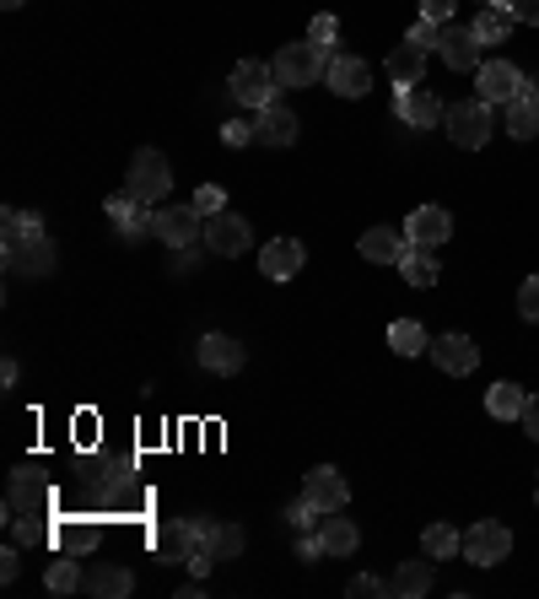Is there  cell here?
Instances as JSON below:
<instances>
[{"mask_svg":"<svg viewBox=\"0 0 539 599\" xmlns=\"http://www.w3.org/2000/svg\"><path fill=\"white\" fill-rule=\"evenodd\" d=\"M324 82H329L335 98H367V92H373V65L356 60V54H329Z\"/></svg>","mask_w":539,"mask_h":599,"instance_id":"10","label":"cell"},{"mask_svg":"<svg viewBox=\"0 0 539 599\" xmlns=\"http://www.w3.org/2000/svg\"><path fill=\"white\" fill-rule=\"evenodd\" d=\"M389 82L394 87H421L426 82V49H415V43H400L394 54H389Z\"/></svg>","mask_w":539,"mask_h":599,"instance_id":"25","label":"cell"},{"mask_svg":"<svg viewBox=\"0 0 539 599\" xmlns=\"http://www.w3.org/2000/svg\"><path fill=\"white\" fill-rule=\"evenodd\" d=\"M404 249H410V238L394 233V227H373V233H362V244H356V254L373 260V265H400Z\"/></svg>","mask_w":539,"mask_h":599,"instance_id":"22","label":"cell"},{"mask_svg":"<svg viewBox=\"0 0 539 599\" xmlns=\"http://www.w3.org/2000/svg\"><path fill=\"white\" fill-rule=\"evenodd\" d=\"M384 589H389V584H378V578H373V573H362V578H351V584H346V595H351V599L384 595Z\"/></svg>","mask_w":539,"mask_h":599,"instance_id":"44","label":"cell"},{"mask_svg":"<svg viewBox=\"0 0 539 599\" xmlns=\"http://www.w3.org/2000/svg\"><path fill=\"white\" fill-rule=\"evenodd\" d=\"M421 551H426L431 562H448V557H464V535H459L453 524H426V535H421Z\"/></svg>","mask_w":539,"mask_h":599,"instance_id":"30","label":"cell"},{"mask_svg":"<svg viewBox=\"0 0 539 599\" xmlns=\"http://www.w3.org/2000/svg\"><path fill=\"white\" fill-rule=\"evenodd\" d=\"M335 33H340V22H335V16H329V11H318V16H313V22H308V43H318V49H324V54H329V49H335Z\"/></svg>","mask_w":539,"mask_h":599,"instance_id":"39","label":"cell"},{"mask_svg":"<svg viewBox=\"0 0 539 599\" xmlns=\"http://www.w3.org/2000/svg\"><path fill=\"white\" fill-rule=\"evenodd\" d=\"M227 92L243 103V109H265V103H275V92H280V82H275V71H270L265 60H238L233 65V76H227Z\"/></svg>","mask_w":539,"mask_h":599,"instance_id":"3","label":"cell"},{"mask_svg":"<svg viewBox=\"0 0 539 599\" xmlns=\"http://www.w3.org/2000/svg\"><path fill=\"white\" fill-rule=\"evenodd\" d=\"M125 189H130L140 205H162V195L173 189V167H167V157L156 147H140L130 157V178H125Z\"/></svg>","mask_w":539,"mask_h":599,"instance_id":"2","label":"cell"},{"mask_svg":"<svg viewBox=\"0 0 539 599\" xmlns=\"http://www.w3.org/2000/svg\"><path fill=\"white\" fill-rule=\"evenodd\" d=\"M11 535H16V546H49V524H43V513H22V519H11Z\"/></svg>","mask_w":539,"mask_h":599,"instance_id":"37","label":"cell"},{"mask_svg":"<svg viewBox=\"0 0 539 599\" xmlns=\"http://www.w3.org/2000/svg\"><path fill=\"white\" fill-rule=\"evenodd\" d=\"M103 546V529L92 524V519H71V524H60V551H71V557H92Z\"/></svg>","mask_w":539,"mask_h":599,"instance_id":"29","label":"cell"},{"mask_svg":"<svg viewBox=\"0 0 539 599\" xmlns=\"http://www.w3.org/2000/svg\"><path fill=\"white\" fill-rule=\"evenodd\" d=\"M324 557H329L324 535H313V529H297V562H324Z\"/></svg>","mask_w":539,"mask_h":599,"instance_id":"41","label":"cell"},{"mask_svg":"<svg viewBox=\"0 0 539 599\" xmlns=\"http://www.w3.org/2000/svg\"><path fill=\"white\" fill-rule=\"evenodd\" d=\"M222 141L227 147H249L254 141V125H222Z\"/></svg>","mask_w":539,"mask_h":599,"instance_id":"47","label":"cell"},{"mask_svg":"<svg viewBox=\"0 0 539 599\" xmlns=\"http://www.w3.org/2000/svg\"><path fill=\"white\" fill-rule=\"evenodd\" d=\"M389 346H394L400 357H421V351H431V335H426L415 319H394V324H389Z\"/></svg>","mask_w":539,"mask_h":599,"instance_id":"35","label":"cell"},{"mask_svg":"<svg viewBox=\"0 0 539 599\" xmlns=\"http://www.w3.org/2000/svg\"><path fill=\"white\" fill-rule=\"evenodd\" d=\"M16 378H22V367H16V357H5V362H0V384L16 389Z\"/></svg>","mask_w":539,"mask_h":599,"instance_id":"50","label":"cell"},{"mask_svg":"<svg viewBox=\"0 0 539 599\" xmlns=\"http://www.w3.org/2000/svg\"><path fill=\"white\" fill-rule=\"evenodd\" d=\"M189 205H195L200 216H216V211H227V189H216V184H200Z\"/></svg>","mask_w":539,"mask_h":599,"instance_id":"40","label":"cell"},{"mask_svg":"<svg viewBox=\"0 0 539 599\" xmlns=\"http://www.w3.org/2000/svg\"><path fill=\"white\" fill-rule=\"evenodd\" d=\"M200 551L216 557V562H233V557H243V529H238V524H211V519H200Z\"/></svg>","mask_w":539,"mask_h":599,"instance_id":"23","label":"cell"},{"mask_svg":"<svg viewBox=\"0 0 539 599\" xmlns=\"http://www.w3.org/2000/svg\"><path fill=\"white\" fill-rule=\"evenodd\" d=\"M254 141H260V147H291V141H297V114H291L286 103H265V109L254 114Z\"/></svg>","mask_w":539,"mask_h":599,"instance_id":"20","label":"cell"},{"mask_svg":"<svg viewBox=\"0 0 539 599\" xmlns=\"http://www.w3.org/2000/svg\"><path fill=\"white\" fill-rule=\"evenodd\" d=\"M442 125H448V141H453V147H464V151H480L486 141H491V130H497V125H491V103H480V98L453 103Z\"/></svg>","mask_w":539,"mask_h":599,"instance_id":"4","label":"cell"},{"mask_svg":"<svg viewBox=\"0 0 539 599\" xmlns=\"http://www.w3.org/2000/svg\"><path fill=\"white\" fill-rule=\"evenodd\" d=\"M87 589H92V595H103V599H125L135 589V578H130V567L103 562V567H92V573H87Z\"/></svg>","mask_w":539,"mask_h":599,"instance_id":"31","label":"cell"},{"mask_svg":"<svg viewBox=\"0 0 539 599\" xmlns=\"http://www.w3.org/2000/svg\"><path fill=\"white\" fill-rule=\"evenodd\" d=\"M507 551H513V529H507V524L480 519V524L464 529V562H475V567H497V562H507Z\"/></svg>","mask_w":539,"mask_h":599,"instance_id":"5","label":"cell"},{"mask_svg":"<svg viewBox=\"0 0 539 599\" xmlns=\"http://www.w3.org/2000/svg\"><path fill=\"white\" fill-rule=\"evenodd\" d=\"M43 589H49V595H76V589H87V573L76 567V557H71V551H65L60 562H49Z\"/></svg>","mask_w":539,"mask_h":599,"instance_id":"32","label":"cell"},{"mask_svg":"<svg viewBox=\"0 0 539 599\" xmlns=\"http://www.w3.org/2000/svg\"><path fill=\"white\" fill-rule=\"evenodd\" d=\"M431 362H437L442 373L464 378V373L480 367V346H475L469 335H442V340H431Z\"/></svg>","mask_w":539,"mask_h":599,"instance_id":"17","label":"cell"},{"mask_svg":"<svg viewBox=\"0 0 539 599\" xmlns=\"http://www.w3.org/2000/svg\"><path fill=\"white\" fill-rule=\"evenodd\" d=\"M151 546H156L162 562H189V557L200 551V519H173V524H162V529L151 535Z\"/></svg>","mask_w":539,"mask_h":599,"instance_id":"15","label":"cell"},{"mask_svg":"<svg viewBox=\"0 0 539 599\" xmlns=\"http://www.w3.org/2000/svg\"><path fill=\"white\" fill-rule=\"evenodd\" d=\"M469 27H475L480 49H491V43H507V33H513V11H507V5H480Z\"/></svg>","mask_w":539,"mask_h":599,"instance_id":"26","label":"cell"},{"mask_svg":"<svg viewBox=\"0 0 539 599\" xmlns=\"http://www.w3.org/2000/svg\"><path fill=\"white\" fill-rule=\"evenodd\" d=\"M442 60H448V71H480V38H475V27L469 22H442Z\"/></svg>","mask_w":539,"mask_h":599,"instance_id":"14","label":"cell"},{"mask_svg":"<svg viewBox=\"0 0 539 599\" xmlns=\"http://www.w3.org/2000/svg\"><path fill=\"white\" fill-rule=\"evenodd\" d=\"M400 276L410 287H437V276H442V265L431 260V249H421V244H410L400 254Z\"/></svg>","mask_w":539,"mask_h":599,"instance_id":"27","label":"cell"},{"mask_svg":"<svg viewBox=\"0 0 539 599\" xmlns=\"http://www.w3.org/2000/svg\"><path fill=\"white\" fill-rule=\"evenodd\" d=\"M524 405H529V395H524L518 384H491V389H486V411H491L497 422H524Z\"/></svg>","mask_w":539,"mask_h":599,"instance_id":"28","label":"cell"},{"mask_svg":"<svg viewBox=\"0 0 539 599\" xmlns=\"http://www.w3.org/2000/svg\"><path fill=\"white\" fill-rule=\"evenodd\" d=\"M22 513H49V486L33 481L27 464L11 475V491H5V519H22Z\"/></svg>","mask_w":539,"mask_h":599,"instance_id":"18","label":"cell"},{"mask_svg":"<svg viewBox=\"0 0 539 599\" xmlns=\"http://www.w3.org/2000/svg\"><path fill=\"white\" fill-rule=\"evenodd\" d=\"M507 136H513V141H535L539 136V98H513V103H507Z\"/></svg>","mask_w":539,"mask_h":599,"instance_id":"34","label":"cell"},{"mask_svg":"<svg viewBox=\"0 0 539 599\" xmlns=\"http://www.w3.org/2000/svg\"><path fill=\"white\" fill-rule=\"evenodd\" d=\"M475 98L507 109L513 98H524V71H518L513 60H486V65L475 71Z\"/></svg>","mask_w":539,"mask_h":599,"instance_id":"6","label":"cell"},{"mask_svg":"<svg viewBox=\"0 0 539 599\" xmlns=\"http://www.w3.org/2000/svg\"><path fill=\"white\" fill-rule=\"evenodd\" d=\"M394 114H400L410 130H431V125L448 120V109L426 92V82H421V87H394Z\"/></svg>","mask_w":539,"mask_h":599,"instance_id":"11","label":"cell"},{"mask_svg":"<svg viewBox=\"0 0 539 599\" xmlns=\"http://www.w3.org/2000/svg\"><path fill=\"white\" fill-rule=\"evenodd\" d=\"M453 11H459V0H421V16H431V22H453Z\"/></svg>","mask_w":539,"mask_h":599,"instance_id":"45","label":"cell"},{"mask_svg":"<svg viewBox=\"0 0 539 599\" xmlns=\"http://www.w3.org/2000/svg\"><path fill=\"white\" fill-rule=\"evenodd\" d=\"M480 5H507V0H480Z\"/></svg>","mask_w":539,"mask_h":599,"instance_id":"52","label":"cell"},{"mask_svg":"<svg viewBox=\"0 0 539 599\" xmlns=\"http://www.w3.org/2000/svg\"><path fill=\"white\" fill-rule=\"evenodd\" d=\"M518 313H524L529 324H539V276H529V282L518 287Z\"/></svg>","mask_w":539,"mask_h":599,"instance_id":"43","label":"cell"},{"mask_svg":"<svg viewBox=\"0 0 539 599\" xmlns=\"http://www.w3.org/2000/svg\"><path fill=\"white\" fill-rule=\"evenodd\" d=\"M205 249H211L216 260H238V254H249V216H233V211L205 216Z\"/></svg>","mask_w":539,"mask_h":599,"instance_id":"8","label":"cell"},{"mask_svg":"<svg viewBox=\"0 0 539 599\" xmlns=\"http://www.w3.org/2000/svg\"><path fill=\"white\" fill-rule=\"evenodd\" d=\"M426 589H431V557H426V562H400V573H394L389 595H400V599H421Z\"/></svg>","mask_w":539,"mask_h":599,"instance_id":"33","label":"cell"},{"mask_svg":"<svg viewBox=\"0 0 539 599\" xmlns=\"http://www.w3.org/2000/svg\"><path fill=\"white\" fill-rule=\"evenodd\" d=\"M286 519H291V529H313V524H318V519H324V513H318V508H313V502H308V497H297V502H291V508H286Z\"/></svg>","mask_w":539,"mask_h":599,"instance_id":"42","label":"cell"},{"mask_svg":"<svg viewBox=\"0 0 539 599\" xmlns=\"http://www.w3.org/2000/svg\"><path fill=\"white\" fill-rule=\"evenodd\" d=\"M507 11H513V22H524V27H539V0H507Z\"/></svg>","mask_w":539,"mask_h":599,"instance_id":"46","label":"cell"},{"mask_svg":"<svg viewBox=\"0 0 539 599\" xmlns=\"http://www.w3.org/2000/svg\"><path fill=\"white\" fill-rule=\"evenodd\" d=\"M243 362H249V346H243V340H233V335H222V329H211V335L200 340V367H205V373L233 378V373H243Z\"/></svg>","mask_w":539,"mask_h":599,"instance_id":"13","label":"cell"},{"mask_svg":"<svg viewBox=\"0 0 539 599\" xmlns=\"http://www.w3.org/2000/svg\"><path fill=\"white\" fill-rule=\"evenodd\" d=\"M200 233H205V216H200L195 205H162V211H156V233H151V238H162L167 249H195V244H200Z\"/></svg>","mask_w":539,"mask_h":599,"instance_id":"7","label":"cell"},{"mask_svg":"<svg viewBox=\"0 0 539 599\" xmlns=\"http://www.w3.org/2000/svg\"><path fill=\"white\" fill-rule=\"evenodd\" d=\"M524 433L539 444V395H529V405H524Z\"/></svg>","mask_w":539,"mask_h":599,"instance_id":"49","label":"cell"},{"mask_svg":"<svg viewBox=\"0 0 539 599\" xmlns=\"http://www.w3.org/2000/svg\"><path fill=\"white\" fill-rule=\"evenodd\" d=\"M16 573H22V557H16V546H5V551H0V578L16 584Z\"/></svg>","mask_w":539,"mask_h":599,"instance_id":"48","label":"cell"},{"mask_svg":"<svg viewBox=\"0 0 539 599\" xmlns=\"http://www.w3.org/2000/svg\"><path fill=\"white\" fill-rule=\"evenodd\" d=\"M270 71H275V82L291 87V92H297V87H318L324 71H329V54H324L318 43L302 38V43H286V49L270 60Z\"/></svg>","mask_w":539,"mask_h":599,"instance_id":"1","label":"cell"},{"mask_svg":"<svg viewBox=\"0 0 539 599\" xmlns=\"http://www.w3.org/2000/svg\"><path fill=\"white\" fill-rule=\"evenodd\" d=\"M302 265H308V249L297 238H275V244H265V254H260V271H265L270 282H291Z\"/></svg>","mask_w":539,"mask_h":599,"instance_id":"21","label":"cell"},{"mask_svg":"<svg viewBox=\"0 0 539 599\" xmlns=\"http://www.w3.org/2000/svg\"><path fill=\"white\" fill-rule=\"evenodd\" d=\"M27 238H43V222H38L33 211H5V222H0V249L27 244Z\"/></svg>","mask_w":539,"mask_h":599,"instance_id":"36","label":"cell"},{"mask_svg":"<svg viewBox=\"0 0 539 599\" xmlns=\"http://www.w3.org/2000/svg\"><path fill=\"white\" fill-rule=\"evenodd\" d=\"M103 211L114 216V227H120L130 244H135V238H146V233H156V216L135 200L130 189H125V195H109V200H103Z\"/></svg>","mask_w":539,"mask_h":599,"instance_id":"19","label":"cell"},{"mask_svg":"<svg viewBox=\"0 0 539 599\" xmlns=\"http://www.w3.org/2000/svg\"><path fill=\"white\" fill-rule=\"evenodd\" d=\"M318 535H324L329 557H351V551L362 546V529L346 519V508H340V513H324V519H318Z\"/></svg>","mask_w":539,"mask_h":599,"instance_id":"24","label":"cell"},{"mask_svg":"<svg viewBox=\"0 0 539 599\" xmlns=\"http://www.w3.org/2000/svg\"><path fill=\"white\" fill-rule=\"evenodd\" d=\"M404 43H415V49H437V43H442V22L415 16V22H410V33H404Z\"/></svg>","mask_w":539,"mask_h":599,"instance_id":"38","label":"cell"},{"mask_svg":"<svg viewBox=\"0 0 539 599\" xmlns=\"http://www.w3.org/2000/svg\"><path fill=\"white\" fill-rule=\"evenodd\" d=\"M302 497H308L318 513H340V508L351 502V486H346V475H340L335 464H313V470L302 475Z\"/></svg>","mask_w":539,"mask_h":599,"instance_id":"9","label":"cell"},{"mask_svg":"<svg viewBox=\"0 0 539 599\" xmlns=\"http://www.w3.org/2000/svg\"><path fill=\"white\" fill-rule=\"evenodd\" d=\"M0 5H5V11H16V5H22V0H0Z\"/></svg>","mask_w":539,"mask_h":599,"instance_id":"51","label":"cell"},{"mask_svg":"<svg viewBox=\"0 0 539 599\" xmlns=\"http://www.w3.org/2000/svg\"><path fill=\"white\" fill-rule=\"evenodd\" d=\"M5 254V271L11 276H49L54 271V244H49V233L43 238H27V244H11V249H0Z\"/></svg>","mask_w":539,"mask_h":599,"instance_id":"16","label":"cell"},{"mask_svg":"<svg viewBox=\"0 0 539 599\" xmlns=\"http://www.w3.org/2000/svg\"><path fill=\"white\" fill-rule=\"evenodd\" d=\"M404 238L421 244V249H442V244L453 238V216H448L442 205H415V211L404 216Z\"/></svg>","mask_w":539,"mask_h":599,"instance_id":"12","label":"cell"}]
</instances>
